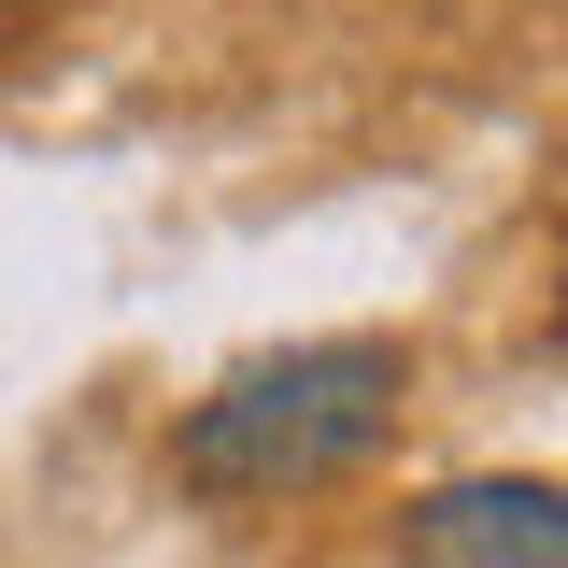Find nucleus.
<instances>
[{
    "label": "nucleus",
    "instance_id": "2",
    "mask_svg": "<svg viewBox=\"0 0 568 568\" xmlns=\"http://www.w3.org/2000/svg\"><path fill=\"white\" fill-rule=\"evenodd\" d=\"M413 568H568L555 484H440L413 511Z\"/></svg>",
    "mask_w": 568,
    "mask_h": 568
},
{
    "label": "nucleus",
    "instance_id": "1",
    "mask_svg": "<svg viewBox=\"0 0 568 568\" xmlns=\"http://www.w3.org/2000/svg\"><path fill=\"white\" fill-rule=\"evenodd\" d=\"M413 398V355L398 342H284L256 369H227L185 440H171V469L200 497H298V484H342L355 455H384V426Z\"/></svg>",
    "mask_w": 568,
    "mask_h": 568
}]
</instances>
